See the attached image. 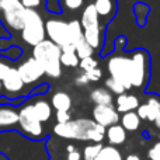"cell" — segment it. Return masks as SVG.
I'll use <instances>...</instances> for the list:
<instances>
[{
	"instance_id": "21",
	"label": "cell",
	"mask_w": 160,
	"mask_h": 160,
	"mask_svg": "<svg viewBox=\"0 0 160 160\" xmlns=\"http://www.w3.org/2000/svg\"><path fill=\"white\" fill-rule=\"evenodd\" d=\"M90 100L96 105H112V94L104 87L94 88L90 93Z\"/></svg>"
},
{
	"instance_id": "41",
	"label": "cell",
	"mask_w": 160,
	"mask_h": 160,
	"mask_svg": "<svg viewBox=\"0 0 160 160\" xmlns=\"http://www.w3.org/2000/svg\"><path fill=\"white\" fill-rule=\"evenodd\" d=\"M66 149H68V153H70V152H73V150H76V148L73 146V145H69V146H68Z\"/></svg>"
},
{
	"instance_id": "5",
	"label": "cell",
	"mask_w": 160,
	"mask_h": 160,
	"mask_svg": "<svg viewBox=\"0 0 160 160\" xmlns=\"http://www.w3.org/2000/svg\"><path fill=\"white\" fill-rule=\"evenodd\" d=\"M45 24L42 21V17L38 14L37 10L27 8L25 11L24 27L21 30V37L28 45L35 47L41 41L45 39Z\"/></svg>"
},
{
	"instance_id": "10",
	"label": "cell",
	"mask_w": 160,
	"mask_h": 160,
	"mask_svg": "<svg viewBox=\"0 0 160 160\" xmlns=\"http://www.w3.org/2000/svg\"><path fill=\"white\" fill-rule=\"evenodd\" d=\"M93 118L94 122H97L104 128L118 124L119 121L118 111L112 105H96L93 108Z\"/></svg>"
},
{
	"instance_id": "36",
	"label": "cell",
	"mask_w": 160,
	"mask_h": 160,
	"mask_svg": "<svg viewBox=\"0 0 160 160\" xmlns=\"http://www.w3.org/2000/svg\"><path fill=\"white\" fill-rule=\"evenodd\" d=\"M10 69H11V66H8L6 62L0 61V82H2V80L7 76V73H8V70H10Z\"/></svg>"
},
{
	"instance_id": "16",
	"label": "cell",
	"mask_w": 160,
	"mask_h": 160,
	"mask_svg": "<svg viewBox=\"0 0 160 160\" xmlns=\"http://www.w3.org/2000/svg\"><path fill=\"white\" fill-rule=\"evenodd\" d=\"M31 105H32L34 114H35L37 118L41 122H47L51 119V117H52V105L48 101H45V100H37V101L31 102Z\"/></svg>"
},
{
	"instance_id": "40",
	"label": "cell",
	"mask_w": 160,
	"mask_h": 160,
	"mask_svg": "<svg viewBox=\"0 0 160 160\" xmlns=\"http://www.w3.org/2000/svg\"><path fill=\"white\" fill-rule=\"evenodd\" d=\"M155 124H156V127L160 129V111H159V114H158V117H156V119H155Z\"/></svg>"
},
{
	"instance_id": "17",
	"label": "cell",
	"mask_w": 160,
	"mask_h": 160,
	"mask_svg": "<svg viewBox=\"0 0 160 160\" xmlns=\"http://www.w3.org/2000/svg\"><path fill=\"white\" fill-rule=\"evenodd\" d=\"M62 53H61V65L66 68H76L79 66V56L76 55V49L75 45H66V47L61 48Z\"/></svg>"
},
{
	"instance_id": "30",
	"label": "cell",
	"mask_w": 160,
	"mask_h": 160,
	"mask_svg": "<svg viewBox=\"0 0 160 160\" xmlns=\"http://www.w3.org/2000/svg\"><path fill=\"white\" fill-rule=\"evenodd\" d=\"M63 4H65V7L69 8V10L76 11V10H79V8L83 7L84 0H63Z\"/></svg>"
},
{
	"instance_id": "20",
	"label": "cell",
	"mask_w": 160,
	"mask_h": 160,
	"mask_svg": "<svg viewBox=\"0 0 160 160\" xmlns=\"http://www.w3.org/2000/svg\"><path fill=\"white\" fill-rule=\"evenodd\" d=\"M107 139L111 145H122L127 139V131L122 128V125H111L107 129Z\"/></svg>"
},
{
	"instance_id": "6",
	"label": "cell",
	"mask_w": 160,
	"mask_h": 160,
	"mask_svg": "<svg viewBox=\"0 0 160 160\" xmlns=\"http://www.w3.org/2000/svg\"><path fill=\"white\" fill-rule=\"evenodd\" d=\"M108 73L110 78L118 80L125 86L127 90L131 86V58L129 55H114L108 59Z\"/></svg>"
},
{
	"instance_id": "37",
	"label": "cell",
	"mask_w": 160,
	"mask_h": 160,
	"mask_svg": "<svg viewBox=\"0 0 160 160\" xmlns=\"http://www.w3.org/2000/svg\"><path fill=\"white\" fill-rule=\"evenodd\" d=\"M87 83H90L88 82V79H87V76L83 73V75H80L78 79H76V84H79V86H86Z\"/></svg>"
},
{
	"instance_id": "43",
	"label": "cell",
	"mask_w": 160,
	"mask_h": 160,
	"mask_svg": "<svg viewBox=\"0 0 160 160\" xmlns=\"http://www.w3.org/2000/svg\"><path fill=\"white\" fill-rule=\"evenodd\" d=\"M2 93H3V84H2V82H0V96H2Z\"/></svg>"
},
{
	"instance_id": "2",
	"label": "cell",
	"mask_w": 160,
	"mask_h": 160,
	"mask_svg": "<svg viewBox=\"0 0 160 160\" xmlns=\"http://www.w3.org/2000/svg\"><path fill=\"white\" fill-rule=\"evenodd\" d=\"M61 53V47H58L49 39H44L34 47L32 58L42 66L45 75H48L49 78L58 79L62 75Z\"/></svg>"
},
{
	"instance_id": "12",
	"label": "cell",
	"mask_w": 160,
	"mask_h": 160,
	"mask_svg": "<svg viewBox=\"0 0 160 160\" xmlns=\"http://www.w3.org/2000/svg\"><path fill=\"white\" fill-rule=\"evenodd\" d=\"M91 4L94 6L97 14H98L100 22L104 27L114 18V16L117 14V8H118L117 0H93Z\"/></svg>"
},
{
	"instance_id": "29",
	"label": "cell",
	"mask_w": 160,
	"mask_h": 160,
	"mask_svg": "<svg viewBox=\"0 0 160 160\" xmlns=\"http://www.w3.org/2000/svg\"><path fill=\"white\" fill-rule=\"evenodd\" d=\"M79 68L83 72H88V70H93V69H96V68H98V62H97V59H94L93 56H88V58L80 59Z\"/></svg>"
},
{
	"instance_id": "13",
	"label": "cell",
	"mask_w": 160,
	"mask_h": 160,
	"mask_svg": "<svg viewBox=\"0 0 160 160\" xmlns=\"http://www.w3.org/2000/svg\"><path fill=\"white\" fill-rule=\"evenodd\" d=\"M2 84H3V90L10 97L18 96V94L21 93V90L24 88V82L20 78L18 70H17L16 68H11V69L8 70L7 76L2 80Z\"/></svg>"
},
{
	"instance_id": "28",
	"label": "cell",
	"mask_w": 160,
	"mask_h": 160,
	"mask_svg": "<svg viewBox=\"0 0 160 160\" xmlns=\"http://www.w3.org/2000/svg\"><path fill=\"white\" fill-rule=\"evenodd\" d=\"M101 149H102L101 143L88 145V146H86L84 150H83V158H84V160H96L97 155L100 153V150Z\"/></svg>"
},
{
	"instance_id": "31",
	"label": "cell",
	"mask_w": 160,
	"mask_h": 160,
	"mask_svg": "<svg viewBox=\"0 0 160 160\" xmlns=\"http://www.w3.org/2000/svg\"><path fill=\"white\" fill-rule=\"evenodd\" d=\"M47 8L51 13H62V6L59 0H47Z\"/></svg>"
},
{
	"instance_id": "22",
	"label": "cell",
	"mask_w": 160,
	"mask_h": 160,
	"mask_svg": "<svg viewBox=\"0 0 160 160\" xmlns=\"http://www.w3.org/2000/svg\"><path fill=\"white\" fill-rule=\"evenodd\" d=\"M141 124V118L138 117L136 111H129L125 112L121 118V125L125 131H136Z\"/></svg>"
},
{
	"instance_id": "23",
	"label": "cell",
	"mask_w": 160,
	"mask_h": 160,
	"mask_svg": "<svg viewBox=\"0 0 160 160\" xmlns=\"http://www.w3.org/2000/svg\"><path fill=\"white\" fill-rule=\"evenodd\" d=\"M68 25H69V41L72 45H76L83 38V27L78 20H72L68 22Z\"/></svg>"
},
{
	"instance_id": "39",
	"label": "cell",
	"mask_w": 160,
	"mask_h": 160,
	"mask_svg": "<svg viewBox=\"0 0 160 160\" xmlns=\"http://www.w3.org/2000/svg\"><path fill=\"white\" fill-rule=\"evenodd\" d=\"M125 160H142V159L139 158L138 155H128L127 158H125Z\"/></svg>"
},
{
	"instance_id": "35",
	"label": "cell",
	"mask_w": 160,
	"mask_h": 160,
	"mask_svg": "<svg viewBox=\"0 0 160 160\" xmlns=\"http://www.w3.org/2000/svg\"><path fill=\"white\" fill-rule=\"evenodd\" d=\"M20 2H21V4L24 6L25 8H31V10L37 8L41 4V0H20Z\"/></svg>"
},
{
	"instance_id": "9",
	"label": "cell",
	"mask_w": 160,
	"mask_h": 160,
	"mask_svg": "<svg viewBox=\"0 0 160 160\" xmlns=\"http://www.w3.org/2000/svg\"><path fill=\"white\" fill-rule=\"evenodd\" d=\"M17 70H18V75L24 82V84H32V83L38 82L45 75L42 66L34 58H28L25 62H22L17 68Z\"/></svg>"
},
{
	"instance_id": "44",
	"label": "cell",
	"mask_w": 160,
	"mask_h": 160,
	"mask_svg": "<svg viewBox=\"0 0 160 160\" xmlns=\"http://www.w3.org/2000/svg\"><path fill=\"white\" fill-rule=\"evenodd\" d=\"M2 2H3V0H0V10H2Z\"/></svg>"
},
{
	"instance_id": "7",
	"label": "cell",
	"mask_w": 160,
	"mask_h": 160,
	"mask_svg": "<svg viewBox=\"0 0 160 160\" xmlns=\"http://www.w3.org/2000/svg\"><path fill=\"white\" fill-rule=\"evenodd\" d=\"M2 11L4 16V21L8 27L17 31L22 30L27 8L21 4L20 0H3Z\"/></svg>"
},
{
	"instance_id": "1",
	"label": "cell",
	"mask_w": 160,
	"mask_h": 160,
	"mask_svg": "<svg viewBox=\"0 0 160 160\" xmlns=\"http://www.w3.org/2000/svg\"><path fill=\"white\" fill-rule=\"evenodd\" d=\"M53 132L65 139H78V141H91L101 143L105 135V128L90 119H75L65 124H56Z\"/></svg>"
},
{
	"instance_id": "3",
	"label": "cell",
	"mask_w": 160,
	"mask_h": 160,
	"mask_svg": "<svg viewBox=\"0 0 160 160\" xmlns=\"http://www.w3.org/2000/svg\"><path fill=\"white\" fill-rule=\"evenodd\" d=\"M131 58V86L143 88L150 76V56L148 51L135 49L129 53Z\"/></svg>"
},
{
	"instance_id": "24",
	"label": "cell",
	"mask_w": 160,
	"mask_h": 160,
	"mask_svg": "<svg viewBox=\"0 0 160 160\" xmlns=\"http://www.w3.org/2000/svg\"><path fill=\"white\" fill-rule=\"evenodd\" d=\"M96 160H122V155L114 146H102Z\"/></svg>"
},
{
	"instance_id": "38",
	"label": "cell",
	"mask_w": 160,
	"mask_h": 160,
	"mask_svg": "<svg viewBox=\"0 0 160 160\" xmlns=\"http://www.w3.org/2000/svg\"><path fill=\"white\" fill-rule=\"evenodd\" d=\"M82 159V155L78 152V150H73V152L68 153V159L66 160H80Z\"/></svg>"
},
{
	"instance_id": "18",
	"label": "cell",
	"mask_w": 160,
	"mask_h": 160,
	"mask_svg": "<svg viewBox=\"0 0 160 160\" xmlns=\"http://www.w3.org/2000/svg\"><path fill=\"white\" fill-rule=\"evenodd\" d=\"M80 24H82L83 30H84V28H88V27H94V25H102L101 22H100L98 14H97L96 8H94V6L91 4V3L86 6L84 10H83V16H82Z\"/></svg>"
},
{
	"instance_id": "14",
	"label": "cell",
	"mask_w": 160,
	"mask_h": 160,
	"mask_svg": "<svg viewBox=\"0 0 160 160\" xmlns=\"http://www.w3.org/2000/svg\"><path fill=\"white\" fill-rule=\"evenodd\" d=\"M83 37L94 51L100 49L104 44V25H94V27L84 28Z\"/></svg>"
},
{
	"instance_id": "33",
	"label": "cell",
	"mask_w": 160,
	"mask_h": 160,
	"mask_svg": "<svg viewBox=\"0 0 160 160\" xmlns=\"http://www.w3.org/2000/svg\"><path fill=\"white\" fill-rule=\"evenodd\" d=\"M148 158L150 160H160V142H156L148 152Z\"/></svg>"
},
{
	"instance_id": "15",
	"label": "cell",
	"mask_w": 160,
	"mask_h": 160,
	"mask_svg": "<svg viewBox=\"0 0 160 160\" xmlns=\"http://www.w3.org/2000/svg\"><path fill=\"white\" fill-rule=\"evenodd\" d=\"M139 107V100L136 96H133V94H119L118 97H117V108L115 110L118 111V112H129V111H135L136 108Z\"/></svg>"
},
{
	"instance_id": "42",
	"label": "cell",
	"mask_w": 160,
	"mask_h": 160,
	"mask_svg": "<svg viewBox=\"0 0 160 160\" xmlns=\"http://www.w3.org/2000/svg\"><path fill=\"white\" fill-rule=\"evenodd\" d=\"M0 160H8V159H7V156H6L4 153L0 152Z\"/></svg>"
},
{
	"instance_id": "11",
	"label": "cell",
	"mask_w": 160,
	"mask_h": 160,
	"mask_svg": "<svg viewBox=\"0 0 160 160\" xmlns=\"http://www.w3.org/2000/svg\"><path fill=\"white\" fill-rule=\"evenodd\" d=\"M18 129V108L8 104H0V132Z\"/></svg>"
},
{
	"instance_id": "8",
	"label": "cell",
	"mask_w": 160,
	"mask_h": 160,
	"mask_svg": "<svg viewBox=\"0 0 160 160\" xmlns=\"http://www.w3.org/2000/svg\"><path fill=\"white\" fill-rule=\"evenodd\" d=\"M45 34L49 37V41L63 48L70 45L69 41V25L62 20H48L45 22Z\"/></svg>"
},
{
	"instance_id": "19",
	"label": "cell",
	"mask_w": 160,
	"mask_h": 160,
	"mask_svg": "<svg viewBox=\"0 0 160 160\" xmlns=\"http://www.w3.org/2000/svg\"><path fill=\"white\" fill-rule=\"evenodd\" d=\"M51 105L55 108L56 111H69L72 107V98L68 93L65 91H58L52 96L51 100Z\"/></svg>"
},
{
	"instance_id": "32",
	"label": "cell",
	"mask_w": 160,
	"mask_h": 160,
	"mask_svg": "<svg viewBox=\"0 0 160 160\" xmlns=\"http://www.w3.org/2000/svg\"><path fill=\"white\" fill-rule=\"evenodd\" d=\"M84 75L87 76L88 82H98V80L102 78V72H101L100 68H96V69H93V70L84 72Z\"/></svg>"
},
{
	"instance_id": "34",
	"label": "cell",
	"mask_w": 160,
	"mask_h": 160,
	"mask_svg": "<svg viewBox=\"0 0 160 160\" xmlns=\"http://www.w3.org/2000/svg\"><path fill=\"white\" fill-rule=\"evenodd\" d=\"M70 121L69 111H56V122L58 124H65Z\"/></svg>"
},
{
	"instance_id": "27",
	"label": "cell",
	"mask_w": 160,
	"mask_h": 160,
	"mask_svg": "<svg viewBox=\"0 0 160 160\" xmlns=\"http://www.w3.org/2000/svg\"><path fill=\"white\" fill-rule=\"evenodd\" d=\"M105 87H107V90L110 91V93H114V94H124L125 91H127V88H125V86L122 84L121 82H118V80L112 79V78H108L105 80Z\"/></svg>"
},
{
	"instance_id": "25",
	"label": "cell",
	"mask_w": 160,
	"mask_h": 160,
	"mask_svg": "<svg viewBox=\"0 0 160 160\" xmlns=\"http://www.w3.org/2000/svg\"><path fill=\"white\" fill-rule=\"evenodd\" d=\"M146 104H148V111H149L148 112V121L155 122L156 117H158V114L160 111V98L156 96H152L148 98Z\"/></svg>"
},
{
	"instance_id": "26",
	"label": "cell",
	"mask_w": 160,
	"mask_h": 160,
	"mask_svg": "<svg viewBox=\"0 0 160 160\" xmlns=\"http://www.w3.org/2000/svg\"><path fill=\"white\" fill-rule=\"evenodd\" d=\"M75 49H76V55L79 56V59H84V58H88V56H93V53H94V49L87 44L84 37L75 45Z\"/></svg>"
},
{
	"instance_id": "4",
	"label": "cell",
	"mask_w": 160,
	"mask_h": 160,
	"mask_svg": "<svg viewBox=\"0 0 160 160\" xmlns=\"http://www.w3.org/2000/svg\"><path fill=\"white\" fill-rule=\"evenodd\" d=\"M17 131L31 141L44 139L45 132L42 128V122L34 114L31 102H27L18 108V129Z\"/></svg>"
}]
</instances>
